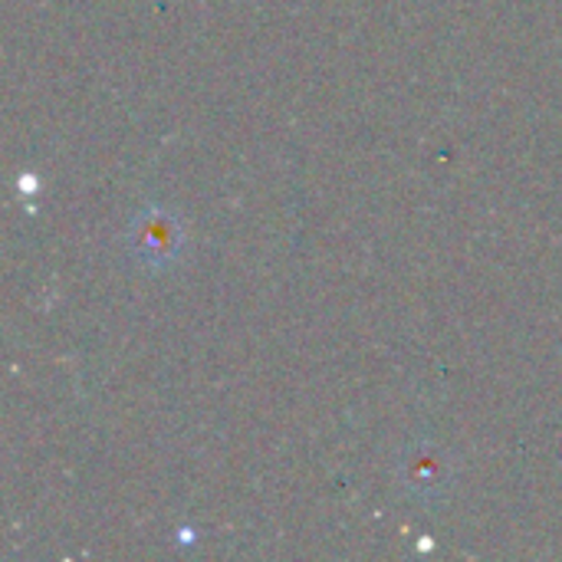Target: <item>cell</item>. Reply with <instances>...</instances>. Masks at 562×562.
Masks as SVG:
<instances>
[{"label": "cell", "instance_id": "cell-1", "mask_svg": "<svg viewBox=\"0 0 562 562\" xmlns=\"http://www.w3.org/2000/svg\"><path fill=\"white\" fill-rule=\"evenodd\" d=\"M128 250H132L135 263H142L148 270L171 267L184 250L181 217L165 207H145L142 214H135V221L128 227Z\"/></svg>", "mask_w": 562, "mask_h": 562}, {"label": "cell", "instance_id": "cell-2", "mask_svg": "<svg viewBox=\"0 0 562 562\" xmlns=\"http://www.w3.org/2000/svg\"><path fill=\"white\" fill-rule=\"evenodd\" d=\"M402 477H405V487L418 497H441L448 491V481H451V471H448V461L441 451L428 448V445H418L412 454H405V464H402Z\"/></svg>", "mask_w": 562, "mask_h": 562}]
</instances>
